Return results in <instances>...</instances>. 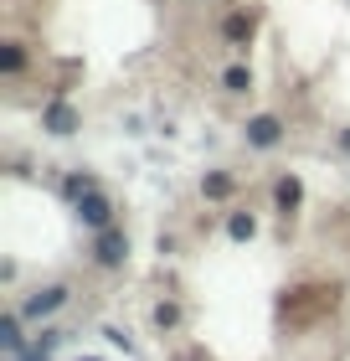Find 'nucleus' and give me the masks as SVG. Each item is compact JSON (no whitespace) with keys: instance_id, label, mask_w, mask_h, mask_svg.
Masks as SVG:
<instances>
[{"instance_id":"nucleus-1","label":"nucleus","mask_w":350,"mask_h":361,"mask_svg":"<svg viewBox=\"0 0 350 361\" xmlns=\"http://www.w3.org/2000/svg\"><path fill=\"white\" fill-rule=\"evenodd\" d=\"M68 300H73L68 284H46V289H37V294H26V300H21V320H46V315H57Z\"/></svg>"},{"instance_id":"nucleus-2","label":"nucleus","mask_w":350,"mask_h":361,"mask_svg":"<svg viewBox=\"0 0 350 361\" xmlns=\"http://www.w3.org/2000/svg\"><path fill=\"white\" fill-rule=\"evenodd\" d=\"M124 258H129V238L119 227H108V233L93 238V264L98 269H124Z\"/></svg>"},{"instance_id":"nucleus-3","label":"nucleus","mask_w":350,"mask_h":361,"mask_svg":"<svg viewBox=\"0 0 350 361\" xmlns=\"http://www.w3.org/2000/svg\"><path fill=\"white\" fill-rule=\"evenodd\" d=\"M242 135H247V145H253V150H273V145L283 140V119H278V114H253Z\"/></svg>"},{"instance_id":"nucleus-4","label":"nucleus","mask_w":350,"mask_h":361,"mask_svg":"<svg viewBox=\"0 0 350 361\" xmlns=\"http://www.w3.org/2000/svg\"><path fill=\"white\" fill-rule=\"evenodd\" d=\"M77 217H82V227H93V233H108V227H113V202L104 191H93V196L77 202Z\"/></svg>"},{"instance_id":"nucleus-5","label":"nucleus","mask_w":350,"mask_h":361,"mask_svg":"<svg viewBox=\"0 0 350 361\" xmlns=\"http://www.w3.org/2000/svg\"><path fill=\"white\" fill-rule=\"evenodd\" d=\"M42 129H52V135H73V129H77V109L68 104V98H52L46 114H42Z\"/></svg>"},{"instance_id":"nucleus-6","label":"nucleus","mask_w":350,"mask_h":361,"mask_svg":"<svg viewBox=\"0 0 350 361\" xmlns=\"http://www.w3.org/2000/svg\"><path fill=\"white\" fill-rule=\"evenodd\" d=\"M273 202H278L283 217H289V212H299V202H304V180H299V176H283L278 186H273Z\"/></svg>"},{"instance_id":"nucleus-7","label":"nucleus","mask_w":350,"mask_h":361,"mask_svg":"<svg viewBox=\"0 0 350 361\" xmlns=\"http://www.w3.org/2000/svg\"><path fill=\"white\" fill-rule=\"evenodd\" d=\"M0 346H6V351H26V336H21V310H6V320H0Z\"/></svg>"},{"instance_id":"nucleus-8","label":"nucleus","mask_w":350,"mask_h":361,"mask_svg":"<svg viewBox=\"0 0 350 361\" xmlns=\"http://www.w3.org/2000/svg\"><path fill=\"white\" fill-rule=\"evenodd\" d=\"M93 191H98V180H93L88 171H73L68 180H62V196H68V202H73V207L82 202V196H93Z\"/></svg>"},{"instance_id":"nucleus-9","label":"nucleus","mask_w":350,"mask_h":361,"mask_svg":"<svg viewBox=\"0 0 350 361\" xmlns=\"http://www.w3.org/2000/svg\"><path fill=\"white\" fill-rule=\"evenodd\" d=\"M253 233H258V217H253V212H232V217H227V238H232V243H253Z\"/></svg>"},{"instance_id":"nucleus-10","label":"nucleus","mask_w":350,"mask_h":361,"mask_svg":"<svg viewBox=\"0 0 350 361\" xmlns=\"http://www.w3.org/2000/svg\"><path fill=\"white\" fill-rule=\"evenodd\" d=\"M232 186H237V180H232V176L211 171V176L201 180V196H206V202H227V196H232Z\"/></svg>"},{"instance_id":"nucleus-11","label":"nucleus","mask_w":350,"mask_h":361,"mask_svg":"<svg viewBox=\"0 0 350 361\" xmlns=\"http://www.w3.org/2000/svg\"><path fill=\"white\" fill-rule=\"evenodd\" d=\"M222 37H227V42H247V37H253V16L232 11L227 21H222Z\"/></svg>"},{"instance_id":"nucleus-12","label":"nucleus","mask_w":350,"mask_h":361,"mask_svg":"<svg viewBox=\"0 0 350 361\" xmlns=\"http://www.w3.org/2000/svg\"><path fill=\"white\" fill-rule=\"evenodd\" d=\"M21 68H26V47H21V42H6V47H0V73L15 78Z\"/></svg>"},{"instance_id":"nucleus-13","label":"nucleus","mask_w":350,"mask_h":361,"mask_svg":"<svg viewBox=\"0 0 350 361\" xmlns=\"http://www.w3.org/2000/svg\"><path fill=\"white\" fill-rule=\"evenodd\" d=\"M222 88H227V93H247V88H253V73H247L242 62H232V68L222 73Z\"/></svg>"},{"instance_id":"nucleus-14","label":"nucleus","mask_w":350,"mask_h":361,"mask_svg":"<svg viewBox=\"0 0 350 361\" xmlns=\"http://www.w3.org/2000/svg\"><path fill=\"white\" fill-rule=\"evenodd\" d=\"M155 325L160 331H175L180 325V305H155Z\"/></svg>"},{"instance_id":"nucleus-15","label":"nucleus","mask_w":350,"mask_h":361,"mask_svg":"<svg viewBox=\"0 0 350 361\" xmlns=\"http://www.w3.org/2000/svg\"><path fill=\"white\" fill-rule=\"evenodd\" d=\"M57 341H62V331H42V336H37V346H31V351H37V356H46V351L57 346Z\"/></svg>"},{"instance_id":"nucleus-16","label":"nucleus","mask_w":350,"mask_h":361,"mask_svg":"<svg viewBox=\"0 0 350 361\" xmlns=\"http://www.w3.org/2000/svg\"><path fill=\"white\" fill-rule=\"evenodd\" d=\"M6 361H46V356H37V351H6Z\"/></svg>"},{"instance_id":"nucleus-17","label":"nucleus","mask_w":350,"mask_h":361,"mask_svg":"<svg viewBox=\"0 0 350 361\" xmlns=\"http://www.w3.org/2000/svg\"><path fill=\"white\" fill-rule=\"evenodd\" d=\"M340 150H350V129H345V135H340Z\"/></svg>"},{"instance_id":"nucleus-18","label":"nucleus","mask_w":350,"mask_h":361,"mask_svg":"<svg viewBox=\"0 0 350 361\" xmlns=\"http://www.w3.org/2000/svg\"><path fill=\"white\" fill-rule=\"evenodd\" d=\"M77 361H98V356H77Z\"/></svg>"}]
</instances>
